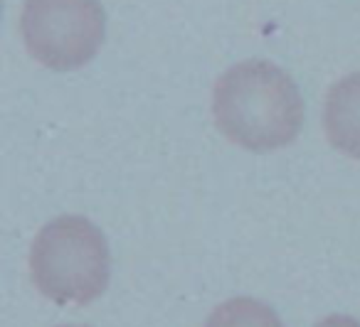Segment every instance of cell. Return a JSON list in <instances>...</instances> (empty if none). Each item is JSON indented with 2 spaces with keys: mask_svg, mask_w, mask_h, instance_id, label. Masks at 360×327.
Returning <instances> with one entry per match:
<instances>
[{
  "mask_svg": "<svg viewBox=\"0 0 360 327\" xmlns=\"http://www.w3.org/2000/svg\"><path fill=\"white\" fill-rule=\"evenodd\" d=\"M215 124L232 143L255 153L289 145L304 126V99L296 81L266 60L230 67L212 91Z\"/></svg>",
  "mask_w": 360,
  "mask_h": 327,
  "instance_id": "6da1fadb",
  "label": "cell"
},
{
  "mask_svg": "<svg viewBox=\"0 0 360 327\" xmlns=\"http://www.w3.org/2000/svg\"><path fill=\"white\" fill-rule=\"evenodd\" d=\"M30 273L40 293L52 302L86 305L109 286V243L89 219L65 214L45 224L35 236Z\"/></svg>",
  "mask_w": 360,
  "mask_h": 327,
  "instance_id": "7a4b0ae2",
  "label": "cell"
},
{
  "mask_svg": "<svg viewBox=\"0 0 360 327\" xmlns=\"http://www.w3.org/2000/svg\"><path fill=\"white\" fill-rule=\"evenodd\" d=\"M106 18L99 0H25L20 32L40 65L70 72L91 62L104 42Z\"/></svg>",
  "mask_w": 360,
  "mask_h": 327,
  "instance_id": "3957f363",
  "label": "cell"
},
{
  "mask_svg": "<svg viewBox=\"0 0 360 327\" xmlns=\"http://www.w3.org/2000/svg\"><path fill=\"white\" fill-rule=\"evenodd\" d=\"M323 126L335 150L360 160V72L343 76L326 96Z\"/></svg>",
  "mask_w": 360,
  "mask_h": 327,
  "instance_id": "277c9868",
  "label": "cell"
},
{
  "mask_svg": "<svg viewBox=\"0 0 360 327\" xmlns=\"http://www.w3.org/2000/svg\"><path fill=\"white\" fill-rule=\"evenodd\" d=\"M205 327H284L269 305L255 298H232L212 310Z\"/></svg>",
  "mask_w": 360,
  "mask_h": 327,
  "instance_id": "5b68a950",
  "label": "cell"
},
{
  "mask_svg": "<svg viewBox=\"0 0 360 327\" xmlns=\"http://www.w3.org/2000/svg\"><path fill=\"white\" fill-rule=\"evenodd\" d=\"M316 327H360V322L355 320V317H348V315H328Z\"/></svg>",
  "mask_w": 360,
  "mask_h": 327,
  "instance_id": "8992f818",
  "label": "cell"
},
{
  "mask_svg": "<svg viewBox=\"0 0 360 327\" xmlns=\"http://www.w3.org/2000/svg\"><path fill=\"white\" fill-rule=\"evenodd\" d=\"M62 327H77V325H62Z\"/></svg>",
  "mask_w": 360,
  "mask_h": 327,
  "instance_id": "52a82bcc",
  "label": "cell"
}]
</instances>
